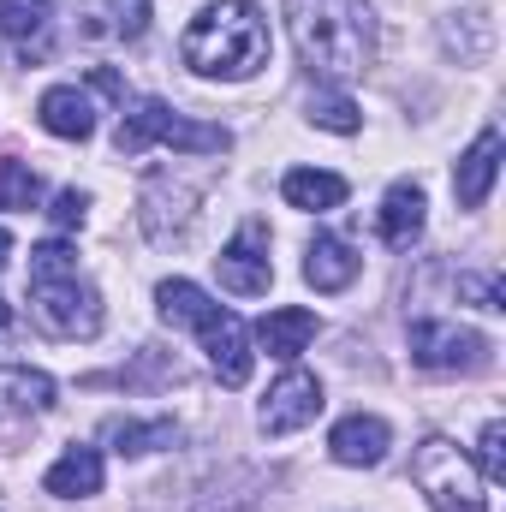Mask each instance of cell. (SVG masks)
Masks as SVG:
<instances>
[{
  "instance_id": "1",
  "label": "cell",
  "mask_w": 506,
  "mask_h": 512,
  "mask_svg": "<svg viewBox=\"0 0 506 512\" xmlns=\"http://www.w3.org/2000/svg\"><path fill=\"white\" fill-rule=\"evenodd\" d=\"M286 24L316 78H358L376 60V18L364 0H286Z\"/></svg>"
},
{
  "instance_id": "2",
  "label": "cell",
  "mask_w": 506,
  "mask_h": 512,
  "mask_svg": "<svg viewBox=\"0 0 506 512\" xmlns=\"http://www.w3.org/2000/svg\"><path fill=\"white\" fill-rule=\"evenodd\" d=\"M179 60L197 78H251L268 66V18L256 0H209L185 36H179Z\"/></svg>"
},
{
  "instance_id": "3",
  "label": "cell",
  "mask_w": 506,
  "mask_h": 512,
  "mask_svg": "<svg viewBox=\"0 0 506 512\" xmlns=\"http://www.w3.org/2000/svg\"><path fill=\"white\" fill-rule=\"evenodd\" d=\"M30 316L54 340H96L102 334V292L78 274V251L60 239L30 251Z\"/></svg>"
},
{
  "instance_id": "4",
  "label": "cell",
  "mask_w": 506,
  "mask_h": 512,
  "mask_svg": "<svg viewBox=\"0 0 506 512\" xmlns=\"http://www.w3.org/2000/svg\"><path fill=\"white\" fill-rule=\"evenodd\" d=\"M155 304H161V322L173 328H197L203 334V352H209V370L221 376V387H245L251 382V334L233 310H221L197 280H161L155 286Z\"/></svg>"
},
{
  "instance_id": "5",
  "label": "cell",
  "mask_w": 506,
  "mask_h": 512,
  "mask_svg": "<svg viewBox=\"0 0 506 512\" xmlns=\"http://www.w3.org/2000/svg\"><path fill=\"white\" fill-rule=\"evenodd\" d=\"M411 477L423 489V501L435 512H495L489 507V483L477 477V465L465 459V447H453L447 435H423Z\"/></svg>"
},
{
  "instance_id": "6",
  "label": "cell",
  "mask_w": 506,
  "mask_h": 512,
  "mask_svg": "<svg viewBox=\"0 0 506 512\" xmlns=\"http://www.w3.org/2000/svg\"><path fill=\"white\" fill-rule=\"evenodd\" d=\"M149 143H173V149H185V155H221L233 137H227V126L185 120V114H173L161 96H143V102L126 108V120L114 131V149H120V155H143Z\"/></svg>"
},
{
  "instance_id": "7",
  "label": "cell",
  "mask_w": 506,
  "mask_h": 512,
  "mask_svg": "<svg viewBox=\"0 0 506 512\" xmlns=\"http://www.w3.org/2000/svg\"><path fill=\"white\" fill-rule=\"evenodd\" d=\"M411 364L417 370H435V376H477L495 364V346L477 334V328H459V322H411Z\"/></svg>"
},
{
  "instance_id": "8",
  "label": "cell",
  "mask_w": 506,
  "mask_h": 512,
  "mask_svg": "<svg viewBox=\"0 0 506 512\" xmlns=\"http://www.w3.org/2000/svg\"><path fill=\"white\" fill-rule=\"evenodd\" d=\"M215 274H221V286H227L233 298H262L268 280H274V262H268V227H262V221H245V227L227 239V251L215 256Z\"/></svg>"
},
{
  "instance_id": "9",
  "label": "cell",
  "mask_w": 506,
  "mask_h": 512,
  "mask_svg": "<svg viewBox=\"0 0 506 512\" xmlns=\"http://www.w3.org/2000/svg\"><path fill=\"white\" fill-rule=\"evenodd\" d=\"M322 382L310 376V370H286L280 382L268 387V399H262V411H256V423H262V435H292V429H304V423H316L322 417Z\"/></svg>"
},
{
  "instance_id": "10",
  "label": "cell",
  "mask_w": 506,
  "mask_h": 512,
  "mask_svg": "<svg viewBox=\"0 0 506 512\" xmlns=\"http://www.w3.org/2000/svg\"><path fill=\"white\" fill-rule=\"evenodd\" d=\"M501 131L483 126L477 131V143L459 155V167H453V197H459V209H483L489 203V191H495V179H501Z\"/></svg>"
},
{
  "instance_id": "11",
  "label": "cell",
  "mask_w": 506,
  "mask_h": 512,
  "mask_svg": "<svg viewBox=\"0 0 506 512\" xmlns=\"http://www.w3.org/2000/svg\"><path fill=\"white\" fill-rule=\"evenodd\" d=\"M376 233L387 251H411L423 239V185H411V179L387 185V197L376 209Z\"/></svg>"
},
{
  "instance_id": "12",
  "label": "cell",
  "mask_w": 506,
  "mask_h": 512,
  "mask_svg": "<svg viewBox=\"0 0 506 512\" xmlns=\"http://www.w3.org/2000/svg\"><path fill=\"white\" fill-rule=\"evenodd\" d=\"M387 447H393V429H387L381 417H364V411L340 417L334 435H328V453H334L340 465H364V471L387 459Z\"/></svg>"
},
{
  "instance_id": "13",
  "label": "cell",
  "mask_w": 506,
  "mask_h": 512,
  "mask_svg": "<svg viewBox=\"0 0 506 512\" xmlns=\"http://www.w3.org/2000/svg\"><path fill=\"white\" fill-rule=\"evenodd\" d=\"M36 120H42V131H54V137H72V143H84V137L96 131V102H90L78 84H54V90H42V102H36Z\"/></svg>"
},
{
  "instance_id": "14",
  "label": "cell",
  "mask_w": 506,
  "mask_h": 512,
  "mask_svg": "<svg viewBox=\"0 0 506 512\" xmlns=\"http://www.w3.org/2000/svg\"><path fill=\"white\" fill-rule=\"evenodd\" d=\"M358 268H364V256L352 251L346 239H334V233H316L310 251H304V280L316 292H346L358 280Z\"/></svg>"
},
{
  "instance_id": "15",
  "label": "cell",
  "mask_w": 506,
  "mask_h": 512,
  "mask_svg": "<svg viewBox=\"0 0 506 512\" xmlns=\"http://www.w3.org/2000/svg\"><path fill=\"white\" fill-rule=\"evenodd\" d=\"M316 328H322V322H316V310L286 304V310H268V316L256 322V340H262V352H268V358H286V364H292V358L316 340Z\"/></svg>"
},
{
  "instance_id": "16",
  "label": "cell",
  "mask_w": 506,
  "mask_h": 512,
  "mask_svg": "<svg viewBox=\"0 0 506 512\" xmlns=\"http://www.w3.org/2000/svg\"><path fill=\"white\" fill-rule=\"evenodd\" d=\"M42 489H48V495H60V501L102 495V453H96V447H66V453L48 465Z\"/></svg>"
},
{
  "instance_id": "17",
  "label": "cell",
  "mask_w": 506,
  "mask_h": 512,
  "mask_svg": "<svg viewBox=\"0 0 506 512\" xmlns=\"http://www.w3.org/2000/svg\"><path fill=\"white\" fill-rule=\"evenodd\" d=\"M346 179L340 173H322V167H292L286 179H280V197L292 203V209H304V215H328V209H340L346 203Z\"/></svg>"
},
{
  "instance_id": "18",
  "label": "cell",
  "mask_w": 506,
  "mask_h": 512,
  "mask_svg": "<svg viewBox=\"0 0 506 512\" xmlns=\"http://www.w3.org/2000/svg\"><path fill=\"white\" fill-rule=\"evenodd\" d=\"M191 203H197L191 185H173L167 173H155V179L143 185V197H137V221H143V233L161 245V233H167V209H173V221L185 227V221H191Z\"/></svg>"
},
{
  "instance_id": "19",
  "label": "cell",
  "mask_w": 506,
  "mask_h": 512,
  "mask_svg": "<svg viewBox=\"0 0 506 512\" xmlns=\"http://www.w3.org/2000/svg\"><path fill=\"white\" fill-rule=\"evenodd\" d=\"M48 405H54V382L42 370H24V364L0 370V417H42Z\"/></svg>"
},
{
  "instance_id": "20",
  "label": "cell",
  "mask_w": 506,
  "mask_h": 512,
  "mask_svg": "<svg viewBox=\"0 0 506 512\" xmlns=\"http://www.w3.org/2000/svg\"><path fill=\"white\" fill-rule=\"evenodd\" d=\"M0 36L24 48V60L48 54V0H0Z\"/></svg>"
},
{
  "instance_id": "21",
  "label": "cell",
  "mask_w": 506,
  "mask_h": 512,
  "mask_svg": "<svg viewBox=\"0 0 506 512\" xmlns=\"http://www.w3.org/2000/svg\"><path fill=\"white\" fill-rule=\"evenodd\" d=\"M102 441H108L114 453H126V459H137V453L173 447V441H179V429H173L167 417H155V423H137V417H114V423L102 429Z\"/></svg>"
},
{
  "instance_id": "22",
  "label": "cell",
  "mask_w": 506,
  "mask_h": 512,
  "mask_svg": "<svg viewBox=\"0 0 506 512\" xmlns=\"http://www.w3.org/2000/svg\"><path fill=\"white\" fill-rule=\"evenodd\" d=\"M42 203V179L30 173V161H0V209H12V215H30Z\"/></svg>"
},
{
  "instance_id": "23",
  "label": "cell",
  "mask_w": 506,
  "mask_h": 512,
  "mask_svg": "<svg viewBox=\"0 0 506 512\" xmlns=\"http://www.w3.org/2000/svg\"><path fill=\"white\" fill-rule=\"evenodd\" d=\"M310 120L322 131H340V137H352V131L364 126L358 120V102L346 90H310Z\"/></svg>"
},
{
  "instance_id": "24",
  "label": "cell",
  "mask_w": 506,
  "mask_h": 512,
  "mask_svg": "<svg viewBox=\"0 0 506 512\" xmlns=\"http://www.w3.org/2000/svg\"><path fill=\"white\" fill-rule=\"evenodd\" d=\"M501 441H506V429H501V423H489V429H483V441H477V453H483V471H477V477H483L489 489H495V483H501V477H506Z\"/></svg>"
},
{
  "instance_id": "25",
  "label": "cell",
  "mask_w": 506,
  "mask_h": 512,
  "mask_svg": "<svg viewBox=\"0 0 506 512\" xmlns=\"http://www.w3.org/2000/svg\"><path fill=\"white\" fill-rule=\"evenodd\" d=\"M84 215H90V197H84V191H60V197H54V209H48V221H54L60 233L84 227Z\"/></svg>"
},
{
  "instance_id": "26",
  "label": "cell",
  "mask_w": 506,
  "mask_h": 512,
  "mask_svg": "<svg viewBox=\"0 0 506 512\" xmlns=\"http://www.w3.org/2000/svg\"><path fill=\"white\" fill-rule=\"evenodd\" d=\"M149 30V0H114V36L137 42Z\"/></svg>"
},
{
  "instance_id": "27",
  "label": "cell",
  "mask_w": 506,
  "mask_h": 512,
  "mask_svg": "<svg viewBox=\"0 0 506 512\" xmlns=\"http://www.w3.org/2000/svg\"><path fill=\"white\" fill-rule=\"evenodd\" d=\"M12 340H18V310L0 298V346H12Z\"/></svg>"
},
{
  "instance_id": "28",
  "label": "cell",
  "mask_w": 506,
  "mask_h": 512,
  "mask_svg": "<svg viewBox=\"0 0 506 512\" xmlns=\"http://www.w3.org/2000/svg\"><path fill=\"white\" fill-rule=\"evenodd\" d=\"M6 256H12V233L0 227V268H6Z\"/></svg>"
}]
</instances>
